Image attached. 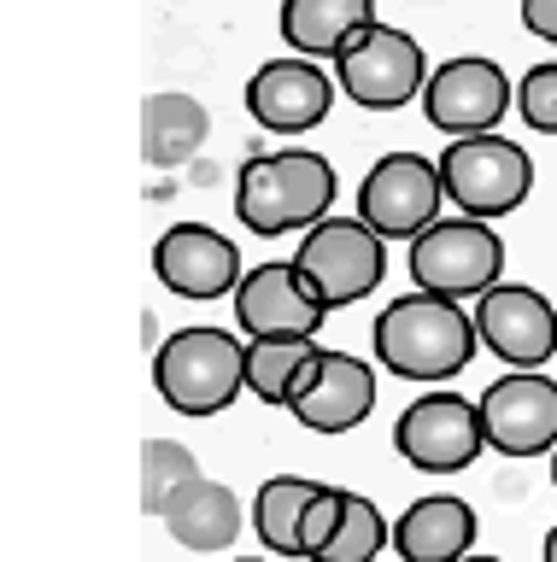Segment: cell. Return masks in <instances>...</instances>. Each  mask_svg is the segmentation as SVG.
I'll return each mask as SVG.
<instances>
[{
  "instance_id": "1",
  "label": "cell",
  "mask_w": 557,
  "mask_h": 562,
  "mask_svg": "<svg viewBox=\"0 0 557 562\" xmlns=\"http://www.w3.org/2000/svg\"><path fill=\"white\" fill-rule=\"evenodd\" d=\"M376 363L399 381H452L464 375L481 346V328L458 299L441 293H405L376 316Z\"/></svg>"
},
{
  "instance_id": "2",
  "label": "cell",
  "mask_w": 557,
  "mask_h": 562,
  "mask_svg": "<svg viewBox=\"0 0 557 562\" xmlns=\"http://www.w3.org/2000/svg\"><path fill=\"white\" fill-rule=\"evenodd\" d=\"M328 205H335V165L311 147L258 153L235 176V217L265 240L323 223Z\"/></svg>"
},
{
  "instance_id": "3",
  "label": "cell",
  "mask_w": 557,
  "mask_h": 562,
  "mask_svg": "<svg viewBox=\"0 0 557 562\" xmlns=\"http://www.w3.org/2000/svg\"><path fill=\"white\" fill-rule=\"evenodd\" d=\"M153 386L177 416H223L247 393V340L235 328H177L153 351Z\"/></svg>"
},
{
  "instance_id": "4",
  "label": "cell",
  "mask_w": 557,
  "mask_h": 562,
  "mask_svg": "<svg viewBox=\"0 0 557 562\" xmlns=\"http://www.w3.org/2000/svg\"><path fill=\"white\" fill-rule=\"evenodd\" d=\"M293 270L305 276V288L318 293L328 311L358 305V299L376 293L381 276H388V240H381L364 217H323L300 235Z\"/></svg>"
},
{
  "instance_id": "5",
  "label": "cell",
  "mask_w": 557,
  "mask_h": 562,
  "mask_svg": "<svg viewBox=\"0 0 557 562\" xmlns=\"http://www.w3.org/2000/svg\"><path fill=\"white\" fill-rule=\"evenodd\" d=\"M504 276V240L487 217H441L411 240V281L441 299H481Z\"/></svg>"
},
{
  "instance_id": "6",
  "label": "cell",
  "mask_w": 557,
  "mask_h": 562,
  "mask_svg": "<svg viewBox=\"0 0 557 562\" xmlns=\"http://www.w3.org/2000/svg\"><path fill=\"white\" fill-rule=\"evenodd\" d=\"M335 82L364 112H399L428 88V59L416 47V35L376 18L358 35H346V47L335 53Z\"/></svg>"
},
{
  "instance_id": "7",
  "label": "cell",
  "mask_w": 557,
  "mask_h": 562,
  "mask_svg": "<svg viewBox=\"0 0 557 562\" xmlns=\"http://www.w3.org/2000/svg\"><path fill=\"white\" fill-rule=\"evenodd\" d=\"M434 165H441L446 200L458 205L464 217H504V211H516L534 188V158L493 130L446 140V153L434 158Z\"/></svg>"
},
{
  "instance_id": "8",
  "label": "cell",
  "mask_w": 557,
  "mask_h": 562,
  "mask_svg": "<svg viewBox=\"0 0 557 562\" xmlns=\"http://www.w3.org/2000/svg\"><path fill=\"white\" fill-rule=\"evenodd\" d=\"M487 428H481V404H469L464 393H428L399 411L393 422V451L423 474H458L481 457Z\"/></svg>"
},
{
  "instance_id": "9",
  "label": "cell",
  "mask_w": 557,
  "mask_h": 562,
  "mask_svg": "<svg viewBox=\"0 0 557 562\" xmlns=\"http://www.w3.org/2000/svg\"><path fill=\"white\" fill-rule=\"evenodd\" d=\"M441 165L423 153H388L376 158L358 188V217L376 228L381 240H416L428 223H441Z\"/></svg>"
},
{
  "instance_id": "10",
  "label": "cell",
  "mask_w": 557,
  "mask_h": 562,
  "mask_svg": "<svg viewBox=\"0 0 557 562\" xmlns=\"http://www.w3.org/2000/svg\"><path fill=\"white\" fill-rule=\"evenodd\" d=\"M288 411L311 434H346L376 411V369L353 358V351H311V363L300 369L288 393Z\"/></svg>"
},
{
  "instance_id": "11",
  "label": "cell",
  "mask_w": 557,
  "mask_h": 562,
  "mask_svg": "<svg viewBox=\"0 0 557 562\" xmlns=\"http://www.w3.org/2000/svg\"><path fill=\"white\" fill-rule=\"evenodd\" d=\"M504 105H516V82L504 77L493 59L481 53H464V59H446L441 70H428L423 88V112L441 135H487L504 117Z\"/></svg>"
},
{
  "instance_id": "12",
  "label": "cell",
  "mask_w": 557,
  "mask_h": 562,
  "mask_svg": "<svg viewBox=\"0 0 557 562\" xmlns=\"http://www.w3.org/2000/svg\"><path fill=\"white\" fill-rule=\"evenodd\" d=\"M476 328L481 346L511 369H546L557 358V305L522 281H499L476 299Z\"/></svg>"
},
{
  "instance_id": "13",
  "label": "cell",
  "mask_w": 557,
  "mask_h": 562,
  "mask_svg": "<svg viewBox=\"0 0 557 562\" xmlns=\"http://www.w3.org/2000/svg\"><path fill=\"white\" fill-rule=\"evenodd\" d=\"M481 404V428L487 446L499 457H546L557 451V381L534 375V369H516V375H499Z\"/></svg>"
},
{
  "instance_id": "14",
  "label": "cell",
  "mask_w": 557,
  "mask_h": 562,
  "mask_svg": "<svg viewBox=\"0 0 557 562\" xmlns=\"http://www.w3.org/2000/svg\"><path fill=\"white\" fill-rule=\"evenodd\" d=\"M328 105H335V82L323 77V59H300V53L258 65L253 82H247V112H253L258 130H270V135L318 130L328 117Z\"/></svg>"
},
{
  "instance_id": "15",
  "label": "cell",
  "mask_w": 557,
  "mask_h": 562,
  "mask_svg": "<svg viewBox=\"0 0 557 562\" xmlns=\"http://www.w3.org/2000/svg\"><path fill=\"white\" fill-rule=\"evenodd\" d=\"M153 276L177 299H223L241 288V246L205 223H177L153 246Z\"/></svg>"
},
{
  "instance_id": "16",
  "label": "cell",
  "mask_w": 557,
  "mask_h": 562,
  "mask_svg": "<svg viewBox=\"0 0 557 562\" xmlns=\"http://www.w3.org/2000/svg\"><path fill=\"white\" fill-rule=\"evenodd\" d=\"M323 316L328 305L305 288L293 263H258L235 288V328H247L253 340H270V334H311L318 340Z\"/></svg>"
},
{
  "instance_id": "17",
  "label": "cell",
  "mask_w": 557,
  "mask_h": 562,
  "mask_svg": "<svg viewBox=\"0 0 557 562\" xmlns=\"http://www.w3.org/2000/svg\"><path fill=\"white\" fill-rule=\"evenodd\" d=\"M476 544V509L464 498H416L405 516L393 521V551L399 562H464Z\"/></svg>"
},
{
  "instance_id": "18",
  "label": "cell",
  "mask_w": 557,
  "mask_h": 562,
  "mask_svg": "<svg viewBox=\"0 0 557 562\" xmlns=\"http://www.w3.org/2000/svg\"><path fill=\"white\" fill-rule=\"evenodd\" d=\"M159 516L170 527V539L188 544V551H230L241 533V498L230 486L205 481V474H194L188 486L170 492Z\"/></svg>"
},
{
  "instance_id": "19",
  "label": "cell",
  "mask_w": 557,
  "mask_h": 562,
  "mask_svg": "<svg viewBox=\"0 0 557 562\" xmlns=\"http://www.w3.org/2000/svg\"><path fill=\"white\" fill-rule=\"evenodd\" d=\"M205 140H212V112L194 94H147L142 100V158L153 170H177L188 165Z\"/></svg>"
},
{
  "instance_id": "20",
  "label": "cell",
  "mask_w": 557,
  "mask_h": 562,
  "mask_svg": "<svg viewBox=\"0 0 557 562\" xmlns=\"http://www.w3.org/2000/svg\"><path fill=\"white\" fill-rule=\"evenodd\" d=\"M364 24H376V0H282V42L300 59H335Z\"/></svg>"
},
{
  "instance_id": "21",
  "label": "cell",
  "mask_w": 557,
  "mask_h": 562,
  "mask_svg": "<svg viewBox=\"0 0 557 562\" xmlns=\"http://www.w3.org/2000/svg\"><path fill=\"white\" fill-rule=\"evenodd\" d=\"M318 481H305V474H270L265 486H258V504H253V533L265 539L270 557H305V539H300V521L311 498H318Z\"/></svg>"
},
{
  "instance_id": "22",
  "label": "cell",
  "mask_w": 557,
  "mask_h": 562,
  "mask_svg": "<svg viewBox=\"0 0 557 562\" xmlns=\"http://www.w3.org/2000/svg\"><path fill=\"white\" fill-rule=\"evenodd\" d=\"M318 340L311 334H270V340H247V393L265 404H288L300 369L311 363Z\"/></svg>"
},
{
  "instance_id": "23",
  "label": "cell",
  "mask_w": 557,
  "mask_h": 562,
  "mask_svg": "<svg viewBox=\"0 0 557 562\" xmlns=\"http://www.w3.org/2000/svg\"><path fill=\"white\" fill-rule=\"evenodd\" d=\"M381 544H393L388 516H381V509L364 498V492H346L341 527H335V539L323 544V557H318V562H376V557H381Z\"/></svg>"
},
{
  "instance_id": "24",
  "label": "cell",
  "mask_w": 557,
  "mask_h": 562,
  "mask_svg": "<svg viewBox=\"0 0 557 562\" xmlns=\"http://www.w3.org/2000/svg\"><path fill=\"white\" fill-rule=\"evenodd\" d=\"M194 474H200V457L188 446H177V439H147L142 446V498H147L153 516H159L170 492L188 486Z\"/></svg>"
},
{
  "instance_id": "25",
  "label": "cell",
  "mask_w": 557,
  "mask_h": 562,
  "mask_svg": "<svg viewBox=\"0 0 557 562\" xmlns=\"http://www.w3.org/2000/svg\"><path fill=\"white\" fill-rule=\"evenodd\" d=\"M516 112L534 135H557V59L534 65L528 77L516 82Z\"/></svg>"
},
{
  "instance_id": "26",
  "label": "cell",
  "mask_w": 557,
  "mask_h": 562,
  "mask_svg": "<svg viewBox=\"0 0 557 562\" xmlns=\"http://www.w3.org/2000/svg\"><path fill=\"white\" fill-rule=\"evenodd\" d=\"M341 509H346V492H341V486H323L318 498H311L305 521H300V539H305V557H311V562L323 557V544H328V539H335V527H341Z\"/></svg>"
},
{
  "instance_id": "27",
  "label": "cell",
  "mask_w": 557,
  "mask_h": 562,
  "mask_svg": "<svg viewBox=\"0 0 557 562\" xmlns=\"http://www.w3.org/2000/svg\"><path fill=\"white\" fill-rule=\"evenodd\" d=\"M522 30L557 47V0H522Z\"/></svg>"
},
{
  "instance_id": "28",
  "label": "cell",
  "mask_w": 557,
  "mask_h": 562,
  "mask_svg": "<svg viewBox=\"0 0 557 562\" xmlns=\"http://www.w3.org/2000/svg\"><path fill=\"white\" fill-rule=\"evenodd\" d=\"M546 562H557V527H552V533H546Z\"/></svg>"
},
{
  "instance_id": "29",
  "label": "cell",
  "mask_w": 557,
  "mask_h": 562,
  "mask_svg": "<svg viewBox=\"0 0 557 562\" xmlns=\"http://www.w3.org/2000/svg\"><path fill=\"white\" fill-rule=\"evenodd\" d=\"M464 562H504V557H464Z\"/></svg>"
},
{
  "instance_id": "30",
  "label": "cell",
  "mask_w": 557,
  "mask_h": 562,
  "mask_svg": "<svg viewBox=\"0 0 557 562\" xmlns=\"http://www.w3.org/2000/svg\"><path fill=\"white\" fill-rule=\"evenodd\" d=\"M552 486H557V451H552Z\"/></svg>"
},
{
  "instance_id": "31",
  "label": "cell",
  "mask_w": 557,
  "mask_h": 562,
  "mask_svg": "<svg viewBox=\"0 0 557 562\" xmlns=\"http://www.w3.org/2000/svg\"><path fill=\"white\" fill-rule=\"evenodd\" d=\"M241 562H265V557H241Z\"/></svg>"
}]
</instances>
